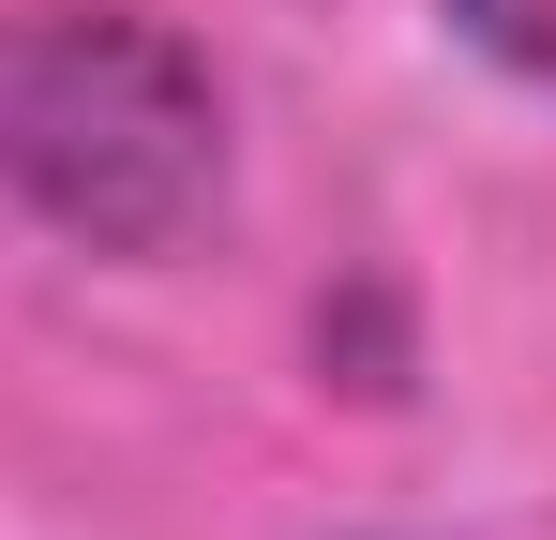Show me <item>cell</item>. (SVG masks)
Listing matches in <instances>:
<instances>
[{
  "label": "cell",
  "mask_w": 556,
  "mask_h": 540,
  "mask_svg": "<svg viewBox=\"0 0 556 540\" xmlns=\"http://www.w3.org/2000/svg\"><path fill=\"white\" fill-rule=\"evenodd\" d=\"M0 195L91 256H181L226 195V90L136 0L0 15Z\"/></svg>",
  "instance_id": "6da1fadb"
},
{
  "label": "cell",
  "mask_w": 556,
  "mask_h": 540,
  "mask_svg": "<svg viewBox=\"0 0 556 540\" xmlns=\"http://www.w3.org/2000/svg\"><path fill=\"white\" fill-rule=\"evenodd\" d=\"M437 15H452L481 61H511V76H542V90H556V0H437Z\"/></svg>",
  "instance_id": "7a4b0ae2"
}]
</instances>
